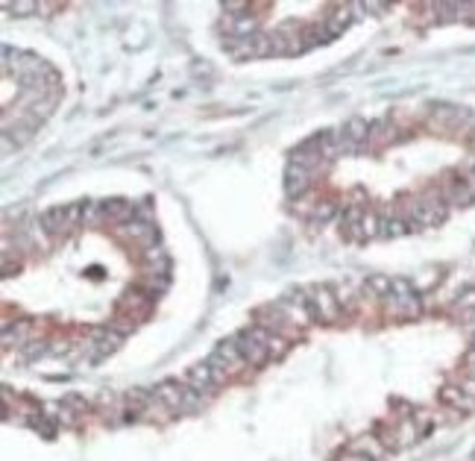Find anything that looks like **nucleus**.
Here are the masks:
<instances>
[{"label": "nucleus", "instance_id": "1", "mask_svg": "<svg viewBox=\"0 0 475 461\" xmlns=\"http://www.w3.org/2000/svg\"><path fill=\"white\" fill-rule=\"evenodd\" d=\"M80 218H82V203L53 206V209H47L42 215L39 227H42V232L50 235V238H62V235H68L73 227H77Z\"/></svg>", "mask_w": 475, "mask_h": 461}, {"label": "nucleus", "instance_id": "2", "mask_svg": "<svg viewBox=\"0 0 475 461\" xmlns=\"http://www.w3.org/2000/svg\"><path fill=\"white\" fill-rule=\"evenodd\" d=\"M308 300H311L314 318H323L326 323H334L337 315H341V300H337V294H332L329 285H314V288H308Z\"/></svg>", "mask_w": 475, "mask_h": 461}, {"label": "nucleus", "instance_id": "3", "mask_svg": "<svg viewBox=\"0 0 475 461\" xmlns=\"http://www.w3.org/2000/svg\"><path fill=\"white\" fill-rule=\"evenodd\" d=\"M287 323H291V320H287L282 311L276 308V303L256 308V327L267 329V332H273V335H282V338H294V329H287Z\"/></svg>", "mask_w": 475, "mask_h": 461}, {"label": "nucleus", "instance_id": "4", "mask_svg": "<svg viewBox=\"0 0 475 461\" xmlns=\"http://www.w3.org/2000/svg\"><path fill=\"white\" fill-rule=\"evenodd\" d=\"M314 180H317L314 171L296 165V162H287V168H285V191L291 197H303L311 189V182H314Z\"/></svg>", "mask_w": 475, "mask_h": 461}, {"label": "nucleus", "instance_id": "5", "mask_svg": "<svg viewBox=\"0 0 475 461\" xmlns=\"http://www.w3.org/2000/svg\"><path fill=\"white\" fill-rule=\"evenodd\" d=\"M235 344H238V350H241V356L247 358V365H265V361L270 358V353H267V347L261 344L258 338H253L249 335V329H244L241 335H235Z\"/></svg>", "mask_w": 475, "mask_h": 461}, {"label": "nucleus", "instance_id": "6", "mask_svg": "<svg viewBox=\"0 0 475 461\" xmlns=\"http://www.w3.org/2000/svg\"><path fill=\"white\" fill-rule=\"evenodd\" d=\"M150 300H153V294L150 291H141V288H129L118 297V311L123 315H132V318H141L144 311L150 308Z\"/></svg>", "mask_w": 475, "mask_h": 461}, {"label": "nucleus", "instance_id": "7", "mask_svg": "<svg viewBox=\"0 0 475 461\" xmlns=\"http://www.w3.org/2000/svg\"><path fill=\"white\" fill-rule=\"evenodd\" d=\"M120 344H123V335H118L115 329H109V327L97 329L91 338H89V347H91V356H94V358H103V356H109V353L120 350Z\"/></svg>", "mask_w": 475, "mask_h": 461}, {"label": "nucleus", "instance_id": "8", "mask_svg": "<svg viewBox=\"0 0 475 461\" xmlns=\"http://www.w3.org/2000/svg\"><path fill=\"white\" fill-rule=\"evenodd\" d=\"M97 215L109 220V223H127L132 220V203L129 200H123V197H115V200H103V203H97Z\"/></svg>", "mask_w": 475, "mask_h": 461}, {"label": "nucleus", "instance_id": "9", "mask_svg": "<svg viewBox=\"0 0 475 461\" xmlns=\"http://www.w3.org/2000/svg\"><path fill=\"white\" fill-rule=\"evenodd\" d=\"M118 235L120 238H129V241H141V244H147V247H153L156 241V229H153V223H147V220H141V218H132V220H127V223H120L118 227Z\"/></svg>", "mask_w": 475, "mask_h": 461}, {"label": "nucleus", "instance_id": "10", "mask_svg": "<svg viewBox=\"0 0 475 461\" xmlns=\"http://www.w3.org/2000/svg\"><path fill=\"white\" fill-rule=\"evenodd\" d=\"M185 382H188V388L199 391V394H215V376H211V367L206 361H199V365H191L188 373H185Z\"/></svg>", "mask_w": 475, "mask_h": 461}, {"label": "nucleus", "instance_id": "11", "mask_svg": "<svg viewBox=\"0 0 475 461\" xmlns=\"http://www.w3.org/2000/svg\"><path fill=\"white\" fill-rule=\"evenodd\" d=\"M153 394H156V400L161 406H168L170 411H182V406H185V394H182L179 382H161L153 388Z\"/></svg>", "mask_w": 475, "mask_h": 461}, {"label": "nucleus", "instance_id": "12", "mask_svg": "<svg viewBox=\"0 0 475 461\" xmlns=\"http://www.w3.org/2000/svg\"><path fill=\"white\" fill-rule=\"evenodd\" d=\"M215 353H217V356L223 358V365H226V370H229V376H235V373H241V370L247 367V358L241 356V350H238V344H235V338H232V341H220Z\"/></svg>", "mask_w": 475, "mask_h": 461}, {"label": "nucleus", "instance_id": "13", "mask_svg": "<svg viewBox=\"0 0 475 461\" xmlns=\"http://www.w3.org/2000/svg\"><path fill=\"white\" fill-rule=\"evenodd\" d=\"M223 47H226V53L238 62L244 59H258V47H256V35H249V39H238V35H232V39L223 42Z\"/></svg>", "mask_w": 475, "mask_h": 461}, {"label": "nucleus", "instance_id": "14", "mask_svg": "<svg viewBox=\"0 0 475 461\" xmlns=\"http://www.w3.org/2000/svg\"><path fill=\"white\" fill-rule=\"evenodd\" d=\"M343 139L349 141V144H355V147H361V144H367V135H370V123L364 121V118H349L346 123H343Z\"/></svg>", "mask_w": 475, "mask_h": 461}, {"label": "nucleus", "instance_id": "15", "mask_svg": "<svg viewBox=\"0 0 475 461\" xmlns=\"http://www.w3.org/2000/svg\"><path fill=\"white\" fill-rule=\"evenodd\" d=\"M352 238H358V241H364V238H376V235H382V218L376 215L373 209H367L364 211V218H361V223H358V229L355 232H349Z\"/></svg>", "mask_w": 475, "mask_h": 461}, {"label": "nucleus", "instance_id": "16", "mask_svg": "<svg viewBox=\"0 0 475 461\" xmlns=\"http://www.w3.org/2000/svg\"><path fill=\"white\" fill-rule=\"evenodd\" d=\"M440 403L452 406V408H467V411L475 408V400L464 394L460 385H446V388H440Z\"/></svg>", "mask_w": 475, "mask_h": 461}, {"label": "nucleus", "instance_id": "17", "mask_svg": "<svg viewBox=\"0 0 475 461\" xmlns=\"http://www.w3.org/2000/svg\"><path fill=\"white\" fill-rule=\"evenodd\" d=\"M349 9H352V6H337V9L332 12V15H329L326 21H323V24H326L329 39H334V35H341V33L349 27V24H352V12H349Z\"/></svg>", "mask_w": 475, "mask_h": 461}, {"label": "nucleus", "instance_id": "18", "mask_svg": "<svg viewBox=\"0 0 475 461\" xmlns=\"http://www.w3.org/2000/svg\"><path fill=\"white\" fill-rule=\"evenodd\" d=\"M30 332H33V320H15V327L3 329V347L9 344H27L30 341Z\"/></svg>", "mask_w": 475, "mask_h": 461}, {"label": "nucleus", "instance_id": "19", "mask_svg": "<svg viewBox=\"0 0 475 461\" xmlns=\"http://www.w3.org/2000/svg\"><path fill=\"white\" fill-rule=\"evenodd\" d=\"M446 200H452L455 206H469L472 203V189L467 180H452L446 185Z\"/></svg>", "mask_w": 475, "mask_h": 461}, {"label": "nucleus", "instance_id": "20", "mask_svg": "<svg viewBox=\"0 0 475 461\" xmlns=\"http://www.w3.org/2000/svg\"><path fill=\"white\" fill-rule=\"evenodd\" d=\"M391 277H384V273H370L367 282H364V294L367 297H387L391 294Z\"/></svg>", "mask_w": 475, "mask_h": 461}, {"label": "nucleus", "instance_id": "21", "mask_svg": "<svg viewBox=\"0 0 475 461\" xmlns=\"http://www.w3.org/2000/svg\"><path fill=\"white\" fill-rule=\"evenodd\" d=\"M411 232V223L405 220V218H384L382 220V235L384 238H402V235H408Z\"/></svg>", "mask_w": 475, "mask_h": 461}, {"label": "nucleus", "instance_id": "22", "mask_svg": "<svg viewBox=\"0 0 475 461\" xmlns=\"http://www.w3.org/2000/svg\"><path fill=\"white\" fill-rule=\"evenodd\" d=\"M364 206L361 203H352V206H346L343 209V215H341V227L343 229H349V232H355L358 229V223H361V218H364Z\"/></svg>", "mask_w": 475, "mask_h": 461}, {"label": "nucleus", "instance_id": "23", "mask_svg": "<svg viewBox=\"0 0 475 461\" xmlns=\"http://www.w3.org/2000/svg\"><path fill=\"white\" fill-rule=\"evenodd\" d=\"M267 353H270V358H282L285 353H287V347H291V341H287V338H282V335H267Z\"/></svg>", "mask_w": 475, "mask_h": 461}, {"label": "nucleus", "instance_id": "24", "mask_svg": "<svg viewBox=\"0 0 475 461\" xmlns=\"http://www.w3.org/2000/svg\"><path fill=\"white\" fill-rule=\"evenodd\" d=\"M3 6H6V9H12V15L24 18V15H33V12H39V6H42V3H35V0H15V3H12V0H6Z\"/></svg>", "mask_w": 475, "mask_h": 461}, {"label": "nucleus", "instance_id": "25", "mask_svg": "<svg viewBox=\"0 0 475 461\" xmlns=\"http://www.w3.org/2000/svg\"><path fill=\"white\" fill-rule=\"evenodd\" d=\"M135 323H138V320H132V315H123V311H118V318L109 323V329H115L118 335H123V338H127V335L135 329Z\"/></svg>", "mask_w": 475, "mask_h": 461}, {"label": "nucleus", "instance_id": "26", "mask_svg": "<svg viewBox=\"0 0 475 461\" xmlns=\"http://www.w3.org/2000/svg\"><path fill=\"white\" fill-rule=\"evenodd\" d=\"M314 220H320V223H326V220H332L334 215H337V206H334V200H320L317 206H314Z\"/></svg>", "mask_w": 475, "mask_h": 461}, {"label": "nucleus", "instance_id": "27", "mask_svg": "<svg viewBox=\"0 0 475 461\" xmlns=\"http://www.w3.org/2000/svg\"><path fill=\"white\" fill-rule=\"evenodd\" d=\"M391 294H393V297H414L417 291H414V285H411L408 279L393 277V282H391Z\"/></svg>", "mask_w": 475, "mask_h": 461}, {"label": "nucleus", "instance_id": "28", "mask_svg": "<svg viewBox=\"0 0 475 461\" xmlns=\"http://www.w3.org/2000/svg\"><path fill=\"white\" fill-rule=\"evenodd\" d=\"M50 350V344L47 341H35V338H30L27 344H24V353H27V358H35V356H44Z\"/></svg>", "mask_w": 475, "mask_h": 461}, {"label": "nucleus", "instance_id": "29", "mask_svg": "<svg viewBox=\"0 0 475 461\" xmlns=\"http://www.w3.org/2000/svg\"><path fill=\"white\" fill-rule=\"evenodd\" d=\"M33 426L39 429V432L44 435V438H53V435H56V423H50V420H47V417H42V415L33 420Z\"/></svg>", "mask_w": 475, "mask_h": 461}, {"label": "nucleus", "instance_id": "30", "mask_svg": "<svg viewBox=\"0 0 475 461\" xmlns=\"http://www.w3.org/2000/svg\"><path fill=\"white\" fill-rule=\"evenodd\" d=\"M62 406H68V408H73L77 415H82L85 408H89V403L82 400V397H77V394H68V397H62Z\"/></svg>", "mask_w": 475, "mask_h": 461}, {"label": "nucleus", "instance_id": "31", "mask_svg": "<svg viewBox=\"0 0 475 461\" xmlns=\"http://www.w3.org/2000/svg\"><path fill=\"white\" fill-rule=\"evenodd\" d=\"M460 388H464L467 397H472V400H475V379H464V382H460Z\"/></svg>", "mask_w": 475, "mask_h": 461}, {"label": "nucleus", "instance_id": "32", "mask_svg": "<svg viewBox=\"0 0 475 461\" xmlns=\"http://www.w3.org/2000/svg\"><path fill=\"white\" fill-rule=\"evenodd\" d=\"M343 461H376V458H370V455H361V453H349V455H343Z\"/></svg>", "mask_w": 475, "mask_h": 461}]
</instances>
